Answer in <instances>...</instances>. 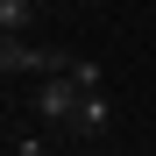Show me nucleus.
I'll return each instance as SVG.
<instances>
[{"mask_svg":"<svg viewBox=\"0 0 156 156\" xmlns=\"http://www.w3.org/2000/svg\"><path fill=\"white\" fill-rule=\"evenodd\" d=\"M78 57L57 43H29V36H0V71L7 78H64Z\"/></svg>","mask_w":156,"mask_h":156,"instance_id":"nucleus-1","label":"nucleus"},{"mask_svg":"<svg viewBox=\"0 0 156 156\" xmlns=\"http://www.w3.org/2000/svg\"><path fill=\"white\" fill-rule=\"evenodd\" d=\"M78 156H99V149H78Z\"/></svg>","mask_w":156,"mask_h":156,"instance_id":"nucleus-6","label":"nucleus"},{"mask_svg":"<svg viewBox=\"0 0 156 156\" xmlns=\"http://www.w3.org/2000/svg\"><path fill=\"white\" fill-rule=\"evenodd\" d=\"M36 29V0H0V36H29Z\"/></svg>","mask_w":156,"mask_h":156,"instance_id":"nucleus-4","label":"nucleus"},{"mask_svg":"<svg viewBox=\"0 0 156 156\" xmlns=\"http://www.w3.org/2000/svg\"><path fill=\"white\" fill-rule=\"evenodd\" d=\"M114 121V107H107V92H78V114H71V128H64V135H99V128H107Z\"/></svg>","mask_w":156,"mask_h":156,"instance_id":"nucleus-3","label":"nucleus"},{"mask_svg":"<svg viewBox=\"0 0 156 156\" xmlns=\"http://www.w3.org/2000/svg\"><path fill=\"white\" fill-rule=\"evenodd\" d=\"M21 99H29L36 121H50V128L64 135L71 114H78V78H71V71H64V78H29V92H21Z\"/></svg>","mask_w":156,"mask_h":156,"instance_id":"nucleus-2","label":"nucleus"},{"mask_svg":"<svg viewBox=\"0 0 156 156\" xmlns=\"http://www.w3.org/2000/svg\"><path fill=\"white\" fill-rule=\"evenodd\" d=\"M7 156H57L50 135H7Z\"/></svg>","mask_w":156,"mask_h":156,"instance_id":"nucleus-5","label":"nucleus"}]
</instances>
